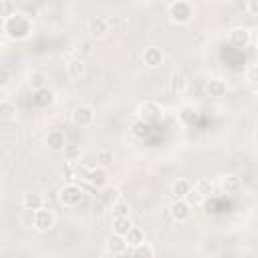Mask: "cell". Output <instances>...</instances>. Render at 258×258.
<instances>
[{
  "instance_id": "cell-7",
  "label": "cell",
  "mask_w": 258,
  "mask_h": 258,
  "mask_svg": "<svg viewBox=\"0 0 258 258\" xmlns=\"http://www.w3.org/2000/svg\"><path fill=\"white\" fill-rule=\"evenodd\" d=\"M71 119H73V123H75L77 127H89V125H93V121H95V111H93V107H89V105H79V107L73 109Z\"/></svg>"
},
{
  "instance_id": "cell-18",
  "label": "cell",
  "mask_w": 258,
  "mask_h": 258,
  "mask_svg": "<svg viewBox=\"0 0 258 258\" xmlns=\"http://www.w3.org/2000/svg\"><path fill=\"white\" fill-rule=\"evenodd\" d=\"M125 240H127V246L135 250V248H139V246H143V244H145V234H143V230H141V228L133 226V228L129 230V234L125 236Z\"/></svg>"
},
{
  "instance_id": "cell-8",
  "label": "cell",
  "mask_w": 258,
  "mask_h": 258,
  "mask_svg": "<svg viewBox=\"0 0 258 258\" xmlns=\"http://www.w3.org/2000/svg\"><path fill=\"white\" fill-rule=\"evenodd\" d=\"M169 216L175 222H187L191 218V206L185 200H173L169 206Z\"/></svg>"
},
{
  "instance_id": "cell-21",
  "label": "cell",
  "mask_w": 258,
  "mask_h": 258,
  "mask_svg": "<svg viewBox=\"0 0 258 258\" xmlns=\"http://www.w3.org/2000/svg\"><path fill=\"white\" fill-rule=\"evenodd\" d=\"M222 189L226 191V194H238L240 189H242V181H240V177L238 175H224L222 177Z\"/></svg>"
},
{
  "instance_id": "cell-5",
  "label": "cell",
  "mask_w": 258,
  "mask_h": 258,
  "mask_svg": "<svg viewBox=\"0 0 258 258\" xmlns=\"http://www.w3.org/2000/svg\"><path fill=\"white\" fill-rule=\"evenodd\" d=\"M32 226L36 232H48L54 226V214L48 208H40L32 214Z\"/></svg>"
},
{
  "instance_id": "cell-4",
  "label": "cell",
  "mask_w": 258,
  "mask_h": 258,
  "mask_svg": "<svg viewBox=\"0 0 258 258\" xmlns=\"http://www.w3.org/2000/svg\"><path fill=\"white\" fill-rule=\"evenodd\" d=\"M161 113H163V109H161V105L155 103V101H145V103H141V105L137 107V119L143 121V123H153V121H157V119L161 117Z\"/></svg>"
},
{
  "instance_id": "cell-1",
  "label": "cell",
  "mask_w": 258,
  "mask_h": 258,
  "mask_svg": "<svg viewBox=\"0 0 258 258\" xmlns=\"http://www.w3.org/2000/svg\"><path fill=\"white\" fill-rule=\"evenodd\" d=\"M32 30H34V24L26 14L12 12L6 18H2V32L10 40H24L32 34Z\"/></svg>"
},
{
  "instance_id": "cell-29",
  "label": "cell",
  "mask_w": 258,
  "mask_h": 258,
  "mask_svg": "<svg viewBox=\"0 0 258 258\" xmlns=\"http://www.w3.org/2000/svg\"><path fill=\"white\" fill-rule=\"evenodd\" d=\"M194 187H196V189H198L202 196H210V194L214 191V183H212L210 179H200V181H198Z\"/></svg>"
},
{
  "instance_id": "cell-23",
  "label": "cell",
  "mask_w": 258,
  "mask_h": 258,
  "mask_svg": "<svg viewBox=\"0 0 258 258\" xmlns=\"http://www.w3.org/2000/svg\"><path fill=\"white\" fill-rule=\"evenodd\" d=\"M185 89H187V77L181 75V73H175V75L171 77V91H173L175 95H183Z\"/></svg>"
},
{
  "instance_id": "cell-39",
  "label": "cell",
  "mask_w": 258,
  "mask_h": 258,
  "mask_svg": "<svg viewBox=\"0 0 258 258\" xmlns=\"http://www.w3.org/2000/svg\"><path fill=\"white\" fill-rule=\"evenodd\" d=\"M256 48H258V36H256Z\"/></svg>"
},
{
  "instance_id": "cell-20",
  "label": "cell",
  "mask_w": 258,
  "mask_h": 258,
  "mask_svg": "<svg viewBox=\"0 0 258 258\" xmlns=\"http://www.w3.org/2000/svg\"><path fill=\"white\" fill-rule=\"evenodd\" d=\"M189 191H191V183L187 179H175L171 185V194L175 200H185Z\"/></svg>"
},
{
  "instance_id": "cell-30",
  "label": "cell",
  "mask_w": 258,
  "mask_h": 258,
  "mask_svg": "<svg viewBox=\"0 0 258 258\" xmlns=\"http://www.w3.org/2000/svg\"><path fill=\"white\" fill-rule=\"evenodd\" d=\"M155 256V250L145 242L143 246H139V248H135V258H153Z\"/></svg>"
},
{
  "instance_id": "cell-37",
  "label": "cell",
  "mask_w": 258,
  "mask_h": 258,
  "mask_svg": "<svg viewBox=\"0 0 258 258\" xmlns=\"http://www.w3.org/2000/svg\"><path fill=\"white\" fill-rule=\"evenodd\" d=\"M81 46H83V54H91V44L89 42H83Z\"/></svg>"
},
{
  "instance_id": "cell-6",
  "label": "cell",
  "mask_w": 258,
  "mask_h": 258,
  "mask_svg": "<svg viewBox=\"0 0 258 258\" xmlns=\"http://www.w3.org/2000/svg\"><path fill=\"white\" fill-rule=\"evenodd\" d=\"M111 30V22L103 16H93L89 22H87V32L91 38H105Z\"/></svg>"
},
{
  "instance_id": "cell-15",
  "label": "cell",
  "mask_w": 258,
  "mask_h": 258,
  "mask_svg": "<svg viewBox=\"0 0 258 258\" xmlns=\"http://www.w3.org/2000/svg\"><path fill=\"white\" fill-rule=\"evenodd\" d=\"M22 206H24V210H30L34 214L36 210L44 208V198L38 191H28V194L22 196Z\"/></svg>"
},
{
  "instance_id": "cell-32",
  "label": "cell",
  "mask_w": 258,
  "mask_h": 258,
  "mask_svg": "<svg viewBox=\"0 0 258 258\" xmlns=\"http://www.w3.org/2000/svg\"><path fill=\"white\" fill-rule=\"evenodd\" d=\"M64 155H67L69 161H77V159L81 157V147H77V145H67Z\"/></svg>"
},
{
  "instance_id": "cell-24",
  "label": "cell",
  "mask_w": 258,
  "mask_h": 258,
  "mask_svg": "<svg viewBox=\"0 0 258 258\" xmlns=\"http://www.w3.org/2000/svg\"><path fill=\"white\" fill-rule=\"evenodd\" d=\"M101 196V200L107 204V206H115L119 200H121V196H119V189H115V187H103V191L99 194Z\"/></svg>"
},
{
  "instance_id": "cell-22",
  "label": "cell",
  "mask_w": 258,
  "mask_h": 258,
  "mask_svg": "<svg viewBox=\"0 0 258 258\" xmlns=\"http://www.w3.org/2000/svg\"><path fill=\"white\" fill-rule=\"evenodd\" d=\"M131 228H133L131 218H113V234H117V236H127Z\"/></svg>"
},
{
  "instance_id": "cell-26",
  "label": "cell",
  "mask_w": 258,
  "mask_h": 258,
  "mask_svg": "<svg viewBox=\"0 0 258 258\" xmlns=\"http://www.w3.org/2000/svg\"><path fill=\"white\" fill-rule=\"evenodd\" d=\"M129 214H131V208L125 200H119L113 206V218H129Z\"/></svg>"
},
{
  "instance_id": "cell-14",
  "label": "cell",
  "mask_w": 258,
  "mask_h": 258,
  "mask_svg": "<svg viewBox=\"0 0 258 258\" xmlns=\"http://www.w3.org/2000/svg\"><path fill=\"white\" fill-rule=\"evenodd\" d=\"M206 91H208V95L210 97H214V99H222V97H226V93H228V83L224 81V79H210L208 81V85H206Z\"/></svg>"
},
{
  "instance_id": "cell-34",
  "label": "cell",
  "mask_w": 258,
  "mask_h": 258,
  "mask_svg": "<svg viewBox=\"0 0 258 258\" xmlns=\"http://www.w3.org/2000/svg\"><path fill=\"white\" fill-rule=\"evenodd\" d=\"M145 129H147V123H143V121H137V123L133 125V133H135L137 137H143V135H145Z\"/></svg>"
},
{
  "instance_id": "cell-11",
  "label": "cell",
  "mask_w": 258,
  "mask_h": 258,
  "mask_svg": "<svg viewBox=\"0 0 258 258\" xmlns=\"http://www.w3.org/2000/svg\"><path fill=\"white\" fill-rule=\"evenodd\" d=\"M87 181L93 185V187H107V183H109V171L105 169V167H91L89 169V175H87Z\"/></svg>"
},
{
  "instance_id": "cell-36",
  "label": "cell",
  "mask_w": 258,
  "mask_h": 258,
  "mask_svg": "<svg viewBox=\"0 0 258 258\" xmlns=\"http://www.w3.org/2000/svg\"><path fill=\"white\" fill-rule=\"evenodd\" d=\"M0 85H2V87L8 85V71H6V69H2V81H0Z\"/></svg>"
},
{
  "instance_id": "cell-27",
  "label": "cell",
  "mask_w": 258,
  "mask_h": 258,
  "mask_svg": "<svg viewBox=\"0 0 258 258\" xmlns=\"http://www.w3.org/2000/svg\"><path fill=\"white\" fill-rule=\"evenodd\" d=\"M204 200H206V196H202L196 187H191V191H189V194H187V198H185V202H187L191 208H194V206H202V204H204Z\"/></svg>"
},
{
  "instance_id": "cell-19",
  "label": "cell",
  "mask_w": 258,
  "mask_h": 258,
  "mask_svg": "<svg viewBox=\"0 0 258 258\" xmlns=\"http://www.w3.org/2000/svg\"><path fill=\"white\" fill-rule=\"evenodd\" d=\"M46 81H48V79H46V75H44L42 71H32V73L28 75V81H26V83H28V87L36 93V91H40V89H46Z\"/></svg>"
},
{
  "instance_id": "cell-25",
  "label": "cell",
  "mask_w": 258,
  "mask_h": 258,
  "mask_svg": "<svg viewBox=\"0 0 258 258\" xmlns=\"http://www.w3.org/2000/svg\"><path fill=\"white\" fill-rule=\"evenodd\" d=\"M0 115L4 119H12L16 115V105L12 101H8V99H2L0 101Z\"/></svg>"
},
{
  "instance_id": "cell-13",
  "label": "cell",
  "mask_w": 258,
  "mask_h": 258,
  "mask_svg": "<svg viewBox=\"0 0 258 258\" xmlns=\"http://www.w3.org/2000/svg\"><path fill=\"white\" fill-rule=\"evenodd\" d=\"M161 62H163V50H161L159 46H147V48L143 50V64L155 69V67H159Z\"/></svg>"
},
{
  "instance_id": "cell-9",
  "label": "cell",
  "mask_w": 258,
  "mask_h": 258,
  "mask_svg": "<svg viewBox=\"0 0 258 258\" xmlns=\"http://www.w3.org/2000/svg\"><path fill=\"white\" fill-rule=\"evenodd\" d=\"M228 42L236 48H244L250 42V30L244 26H234L228 30Z\"/></svg>"
},
{
  "instance_id": "cell-17",
  "label": "cell",
  "mask_w": 258,
  "mask_h": 258,
  "mask_svg": "<svg viewBox=\"0 0 258 258\" xmlns=\"http://www.w3.org/2000/svg\"><path fill=\"white\" fill-rule=\"evenodd\" d=\"M127 248H129V246H127V240H125V236H117V234H111V236L107 238V250H109V254H113V256H119V254H123Z\"/></svg>"
},
{
  "instance_id": "cell-38",
  "label": "cell",
  "mask_w": 258,
  "mask_h": 258,
  "mask_svg": "<svg viewBox=\"0 0 258 258\" xmlns=\"http://www.w3.org/2000/svg\"><path fill=\"white\" fill-rule=\"evenodd\" d=\"M254 141H256V145H258V131L254 133Z\"/></svg>"
},
{
  "instance_id": "cell-12",
  "label": "cell",
  "mask_w": 258,
  "mask_h": 258,
  "mask_svg": "<svg viewBox=\"0 0 258 258\" xmlns=\"http://www.w3.org/2000/svg\"><path fill=\"white\" fill-rule=\"evenodd\" d=\"M67 73H69V77L73 81H83L87 77V64H85V60L81 56L71 58L69 64H67Z\"/></svg>"
},
{
  "instance_id": "cell-35",
  "label": "cell",
  "mask_w": 258,
  "mask_h": 258,
  "mask_svg": "<svg viewBox=\"0 0 258 258\" xmlns=\"http://www.w3.org/2000/svg\"><path fill=\"white\" fill-rule=\"evenodd\" d=\"M246 10L252 14V16H258V0H250L246 4Z\"/></svg>"
},
{
  "instance_id": "cell-16",
  "label": "cell",
  "mask_w": 258,
  "mask_h": 258,
  "mask_svg": "<svg viewBox=\"0 0 258 258\" xmlns=\"http://www.w3.org/2000/svg\"><path fill=\"white\" fill-rule=\"evenodd\" d=\"M32 103L38 107V109H48L52 103H54V93L46 87V89H40L32 95Z\"/></svg>"
},
{
  "instance_id": "cell-2",
  "label": "cell",
  "mask_w": 258,
  "mask_h": 258,
  "mask_svg": "<svg viewBox=\"0 0 258 258\" xmlns=\"http://www.w3.org/2000/svg\"><path fill=\"white\" fill-rule=\"evenodd\" d=\"M167 16L173 24H187L194 18V6L185 0H175L167 6Z\"/></svg>"
},
{
  "instance_id": "cell-10",
  "label": "cell",
  "mask_w": 258,
  "mask_h": 258,
  "mask_svg": "<svg viewBox=\"0 0 258 258\" xmlns=\"http://www.w3.org/2000/svg\"><path fill=\"white\" fill-rule=\"evenodd\" d=\"M44 143L50 151H64L67 149V135L60 129H50L44 137Z\"/></svg>"
},
{
  "instance_id": "cell-31",
  "label": "cell",
  "mask_w": 258,
  "mask_h": 258,
  "mask_svg": "<svg viewBox=\"0 0 258 258\" xmlns=\"http://www.w3.org/2000/svg\"><path fill=\"white\" fill-rule=\"evenodd\" d=\"M179 121H181L183 125H189V123L194 121V109H191V107H183V109L179 111Z\"/></svg>"
},
{
  "instance_id": "cell-28",
  "label": "cell",
  "mask_w": 258,
  "mask_h": 258,
  "mask_svg": "<svg viewBox=\"0 0 258 258\" xmlns=\"http://www.w3.org/2000/svg\"><path fill=\"white\" fill-rule=\"evenodd\" d=\"M113 151H109V149H101L99 153H97V161L101 163V167H105V165H111L113 163Z\"/></svg>"
},
{
  "instance_id": "cell-33",
  "label": "cell",
  "mask_w": 258,
  "mask_h": 258,
  "mask_svg": "<svg viewBox=\"0 0 258 258\" xmlns=\"http://www.w3.org/2000/svg\"><path fill=\"white\" fill-rule=\"evenodd\" d=\"M246 81L252 85H258V64H250L246 69Z\"/></svg>"
},
{
  "instance_id": "cell-3",
  "label": "cell",
  "mask_w": 258,
  "mask_h": 258,
  "mask_svg": "<svg viewBox=\"0 0 258 258\" xmlns=\"http://www.w3.org/2000/svg\"><path fill=\"white\" fill-rule=\"evenodd\" d=\"M83 198H85L83 187H79V185H75V183H67V185H62V187L58 189V202H60L62 206H67V208H77V206H81Z\"/></svg>"
}]
</instances>
